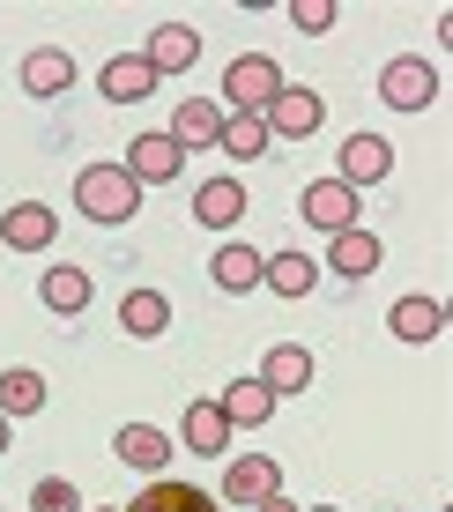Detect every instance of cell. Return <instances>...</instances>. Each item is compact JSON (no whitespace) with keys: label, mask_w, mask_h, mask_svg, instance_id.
Returning <instances> with one entry per match:
<instances>
[{"label":"cell","mask_w":453,"mask_h":512,"mask_svg":"<svg viewBox=\"0 0 453 512\" xmlns=\"http://www.w3.org/2000/svg\"><path fill=\"white\" fill-rule=\"evenodd\" d=\"M275 90H283V67H275L268 52H246V60H231V75H223V97H231L238 112H268Z\"/></svg>","instance_id":"obj_2"},{"label":"cell","mask_w":453,"mask_h":512,"mask_svg":"<svg viewBox=\"0 0 453 512\" xmlns=\"http://www.w3.org/2000/svg\"><path fill=\"white\" fill-rule=\"evenodd\" d=\"M0 453H8V416H0Z\"/></svg>","instance_id":"obj_31"},{"label":"cell","mask_w":453,"mask_h":512,"mask_svg":"<svg viewBox=\"0 0 453 512\" xmlns=\"http://www.w3.org/2000/svg\"><path fill=\"white\" fill-rule=\"evenodd\" d=\"M350 216H357V193L342 186V179L305 186V223H320V231H350Z\"/></svg>","instance_id":"obj_7"},{"label":"cell","mask_w":453,"mask_h":512,"mask_svg":"<svg viewBox=\"0 0 453 512\" xmlns=\"http://www.w3.org/2000/svg\"><path fill=\"white\" fill-rule=\"evenodd\" d=\"M379 97H387L394 112H424V104L439 97V75H431L424 60H387V75H379Z\"/></svg>","instance_id":"obj_3"},{"label":"cell","mask_w":453,"mask_h":512,"mask_svg":"<svg viewBox=\"0 0 453 512\" xmlns=\"http://www.w3.org/2000/svg\"><path fill=\"white\" fill-rule=\"evenodd\" d=\"M260 386H268V394H305V386H312V357L298 342L268 349V379H260Z\"/></svg>","instance_id":"obj_13"},{"label":"cell","mask_w":453,"mask_h":512,"mask_svg":"<svg viewBox=\"0 0 453 512\" xmlns=\"http://www.w3.org/2000/svg\"><path fill=\"white\" fill-rule=\"evenodd\" d=\"M387 164H394V149L379 134H350L342 141V186H372V179H387Z\"/></svg>","instance_id":"obj_6"},{"label":"cell","mask_w":453,"mask_h":512,"mask_svg":"<svg viewBox=\"0 0 453 512\" xmlns=\"http://www.w3.org/2000/svg\"><path fill=\"white\" fill-rule=\"evenodd\" d=\"M216 409L231 416V423H268V409H275V394H268V386H260V379H238L231 394L216 401Z\"/></svg>","instance_id":"obj_19"},{"label":"cell","mask_w":453,"mask_h":512,"mask_svg":"<svg viewBox=\"0 0 453 512\" xmlns=\"http://www.w3.org/2000/svg\"><path fill=\"white\" fill-rule=\"evenodd\" d=\"M223 156H260L268 149V127H260V112H238V119H223Z\"/></svg>","instance_id":"obj_26"},{"label":"cell","mask_w":453,"mask_h":512,"mask_svg":"<svg viewBox=\"0 0 453 512\" xmlns=\"http://www.w3.org/2000/svg\"><path fill=\"white\" fill-rule=\"evenodd\" d=\"M216 134H223V112H216V104H201V97H186L179 119H171V141H179V156L201 149V141H216Z\"/></svg>","instance_id":"obj_12"},{"label":"cell","mask_w":453,"mask_h":512,"mask_svg":"<svg viewBox=\"0 0 453 512\" xmlns=\"http://www.w3.org/2000/svg\"><path fill=\"white\" fill-rule=\"evenodd\" d=\"M30 512H82V498H75V483H60V475H45V483L30 490Z\"/></svg>","instance_id":"obj_28"},{"label":"cell","mask_w":453,"mask_h":512,"mask_svg":"<svg viewBox=\"0 0 453 512\" xmlns=\"http://www.w3.org/2000/svg\"><path fill=\"white\" fill-rule=\"evenodd\" d=\"M335 268L342 275H372L379 268V238L372 231H335Z\"/></svg>","instance_id":"obj_24"},{"label":"cell","mask_w":453,"mask_h":512,"mask_svg":"<svg viewBox=\"0 0 453 512\" xmlns=\"http://www.w3.org/2000/svg\"><path fill=\"white\" fill-rule=\"evenodd\" d=\"M223 438H231V416H223L216 401H194V409H186V446L194 453H223Z\"/></svg>","instance_id":"obj_16"},{"label":"cell","mask_w":453,"mask_h":512,"mask_svg":"<svg viewBox=\"0 0 453 512\" xmlns=\"http://www.w3.org/2000/svg\"><path fill=\"white\" fill-rule=\"evenodd\" d=\"M149 60H112V67H104V97H112V104H142L149 97Z\"/></svg>","instance_id":"obj_18"},{"label":"cell","mask_w":453,"mask_h":512,"mask_svg":"<svg viewBox=\"0 0 453 512\" xmlns=\"http://www.w3.org/2000/svg\"><path fill=\"white\" fill-rule=\"evenodd\" d=\"M320 112H327V104L312 97V90H275V97H268V112H260V127H268V134H290V141H305L312 127H320Z\"/></svg>","instance_id":"obj_5"},{"label":"cell","mask_w":453,"mask_h":512,"mask_svg":"<svg viewBox=\"0 0 453 512\" xmlns=\"http://www.w3.org/2000/svg\"><path fill=\"white\" fill-rule=\"evenodd\" d=\"M223 498H238V505H260V498H275V461H260V453L231 461V468H223Z\"/></svg>","instance_id":"obj_8"},{"label":"cell","mask_w":453,"mask_h":512,"mask_svg":"<svg viewBox=\"0 0 453 512\" xmlns=\"http://www.w3.org/2000/svg\"><path fill=\"white\" fill-rule=\"evenodd\" d=\"M127 512H216V498H208V490H186V483H149Z\"/></svg>","instance_id":"obj_15"},{"label":"cell","mask_w":453,"mask_h":512,"mask_svg":"<svg viewBox=\"0 0 453 512\" xmlns=\"http://www.w3.org/2000/svg\"><path fill=\"white\" fill-rule=\"evenodd\" d=\"M290 23L320 38V30H335V0H298V8H290Z\"/></svg>","instance_id":"obj_29"},{"label":"cell","mask_w":453,"mask_h":512,"mask_svg":"<svg viewBox=\"0 0 453 512\" xmlns=\"http://www.w3.org/2000/svg\"><path fill=\"white\" fill-rule=\"evenodd\" d=\"M439 320H446V312L431 305V297H402V305H394V334H402V342H431Z\"/></svg>","instance_id":"obj_22"},{"label":"cell","mask_w":453,"mask_h":512,"mask_svg":"<svg viewBox=\"0 0 453 512\" xmlns=\"http://www.w3.org/2000/svg\"><path fill=\"white\" fill-rule=\"evenodd\" d=\"M75 201H82V216H97V223H127L134 208H142V186H134L127 164H90L75 179Z\"/></svg>","instance_id":"obj_1"},{"label":"cell","mask_w":453,"mask_h":512,"mask_svg":"<svg viewBox=\"0 0 453 512\" xmlns=\"http://www.w3.org/2000/svg\"><path fill=\"white\" fill-rule=\"evenodd\" d=\"M194 216L208 223V231H223V223H238V216H246V186H238V179H208V186L194 193Z\"/></svg>","instance_id":"obj_10"},{"label":"cell","mask_w":453,"mask_h":512,"mask_svg":"<svg viewBox=\"0 0 453 512\" xmlns=\"http://www.w3.org/2000/svg\"><path fill=\"white\" fill-rule=\"evenodd\" d=\"M127 171H134V186H142V179H171V171H179V141H171V134H142L127 149Z\"/></svg>","instance_id":"obj_11"},{"label":"cell","mask_w":453,"mask_h":512,"mask_svg":"<svg viewBox=\"0 0 453 512\" xmlns=\"http://www.w3.org/2000/svg\"><path fill=\"white\" fill-rule=\"evenodd\" d=\"M312 275H320V268H312L305 253H283V260H268V268H260V282H275L283 297H305V290H312Z\"/></svg>","instance_id":"obj_27"},{"label":"cell","mask_w":453,"mask_h":512,"mask_svg":"<svg viewBox=\"0 0 453 512\" xmlns=\"http://www.w3.org/2000/svg\"><path fill=\"white\" fill-rule=\"evenodd\" d=\"M260 268H268V260H260L253 245H223V253H216V282H223V290H253Z\"/></svg>","instance_id":"obj_23"},{"label":"cell","mask_w":453,"mask_h":512,"mask_svg":"<svg viewBox=\"0 0 453 512\" xmlns=\"http://www.w3.org/2000/svg\"><path fill=\"white\" fill-rule=\"evenodd\" d=\"M112 453H119L127 468H164V431H149V423H127Z\"/></svg>","instance_id":"obj_20"},{"label":"cell","mask_w":453,"mask_h":512,"mask_svg":"<svg viewBox=\"0 0 453 512\" xmlns=\"http://www.w3.org/2000/svg\"><path fill=\"white\" fill-rule=\"evenodd\" d=\"M312 512H335V505H312Z\"/></svg>","instance_id":"obj_32"},{"label":"cell","mask_w":453,"mask_h":512,"mask_svg":"<svg viewBox=\"0 0 453 512\" xmlns=\"http://www.w3.org/2000/svg\"><path fill=\"white\" fill-rule=\"evenodd\" d=\"M253 512H298V505H283V498H260Z\"/></svg>","instance_id":"obj_30"},{"label":"cell","mask_w":453,"mask_h":512,"mask_svg":"<svg viewBox=\"0 0 453 512\" xmlns=\"http://www.w3.org/2000/svg\"><path fill=\"white\" fill-rule=\"evenodd\" d=\"M45 409V379L38 372H0V416H30Z\"/></svg>","instance_id":"obj_21"},{"label":"cell","mask_w":453,"mask_h":512,"mask_svg":"<svg viewBox=\"0 0 453 512\" xmlns=\"http://www.w3.org/2000/svg\"><path fill=\"white\" fill-rule=\"evenodd\" d=\"M52 231H60V216H52L45 201H23V208L0 216V245H8V253H45Z\"/></svg>","instance_id":"obj_4"},{"label":"cell","mask_w":453,"mask_h":512,"mask_svg":"<svg viewBox=\"0 0 453 512\" xmlns=\"http://www.w3.org/2000/svg\"><path fill=\"white\" fill-rule=\"evenodd\" d=\"M194 52H201L194 30H186V23H164V30H156V45L142 52V60H149V75H179V67H194Z\"/></svg>","instance_id":"obj_9"},{"label":"cell","mask_w":453,"mask_h":512,"mask_svg":"<svg viewBox=\"0 0 453 512\" xmlns=\"http://www.w3.org/2000/svg\"><path fill=\"white\" fill-rule=\"evenodd\" d=\"M119 327L127 334H164L171 327V305L156 290H127V305H119Z\"/></svg>","instance_id":"obj_17"},{"label":"cell","mask_w":453,"mask_h":512,"mask_svg":"<svg viewBox=\"0 0 453 512\" xmlns=\"http://www.w3.org/2000/svg\"><path fill=\"white\" fill-rule=\"evenodd\" d=\"M67 82H75V60H67V52H30L23 60V90L30 97H60Z\"/></svg>","instance_id":"obj_14"},{"label":"cell","mask_w":453,"mask_h":512,"mask_svg":"<svg viewBox=\"0 0 453 512\" xmlns=\"http://www.w3.org/2000/svg\"><path fill=\"white\" fill-rule=\"evenodd\" d=\"M45 305L52 312H82V305H90V275H82V268H52L45 275Z\"/></svg>","instance_id":"obj_25"}]
</instances>
